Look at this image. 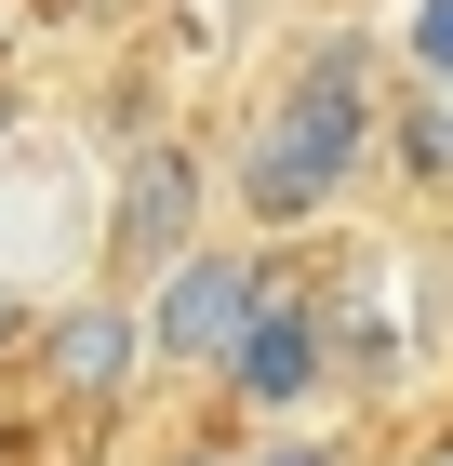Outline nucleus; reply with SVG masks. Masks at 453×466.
Wrapping results in <instances>:
<instances>
[{
  "label": "nucleus",
  "mask_w": 453,
  "mask_h": 466,
  "mask_svg": "<svg viewBox=\"0 0 453 466\" xmlns=\"http://www.w3.org/2000/svg\"><path fill=\"white\" fill-rule=\"evenodd\" d=\"M174 253H201V160L187 147H147L120 174V214H107V267L120 280H160Z\"/></svg>",
  "instance_id": "obj_3"
},
{
  "label": "nucleus",
  "mask_w": 453,
  "mask_h": 466,
  "mask_svg": "<svg viewBox=\"0 0 453 466\" xmlns=\"http://www.w3.org/2000/svg\"><path fill=\"white\" fill-rule=\"evenodd\" d=\"M427 54H440V67H453V0H427Z\"/></svg>",
  "instance_id": "obj_8"
},
{
  "label": "nucleus",
  "mask_w": 453,
  "mask_h": 466,
  "mask_svg": "<svg viewBox=\"0 0 453 466\" xmlns=\"http://www.w3.org/2000/svg\"><path fill=\"white\" fill-rule=\"evenodd\" d=\"M427 466H453V427H440V440H427Z\"/></svg>",
  "instance_id": "obj_9"
},
{
  "label": "nucleus",
  "mask_w": 453,
  "mask_h": 466,
  "mask_svg": "<svg viewBox=\"0 0 453 466\" xmlns=\"http://www.w3.org/2000/svg\"><path fill=\"white\" fill-rule=\"evenodd\" d=\"M134 360H147V333H134L120 293H80V307H54V333H40V373H54L67 400H107Z\"/></svg>",
  "instance_id": "obj_5"
},
{
  "label": "nucleus",
  "mask_w": 453,
  "mask_h": 466,
  "mask_svg": "<svg viewBox=\"0 0 453 466\" xmlns=\"http://www.w3.org/2000/svg\"><path fill=\"white\" fill-rule=\"evenodd\" d=\"M360 147H374V67H360V40H320L307 67L280 80V107L253 120V147H241V200H253V227L320 214V200L360 174Z\"/></svg>",
  "instance_id": "obj_1"
},
{
  "label": "nucleus",
  "mask_w": 453,
  "mask_h": 466,
  "mask_svg": "<svg viewBox=\"0 0 453 466\" xmlns=\"http://www.w3.org/2000/svg\"><path fill=\"white\" fill-rule=\"evenodd\" d=\"M253 466H334V440H241Z\"/></svg>",
  "instance_id": "obj_6"
},
{
  "label": "nucleus",
  "mask_w": 453,
  "mask_h": 466,
  "mask_svg": "<svg viewBox=\"0 0 453 466\" xmlns=\"http://www.w3.org/2000/svg\"><path fill=\"white\" fill-rule=\"evenodd\" d=\"M320 373H334V347H320V307L307 293H253V320H241V347H227V387L241 400H307Z\"/></svg>",
  "instance_id": "obj_4"
},
{
  "label": "nucleus",
  "mask_w": 453,
  "mask_h": 466,
  "mask_svg": "<svg viewBox=\"0 0 453 466\" xmlns=\"http://www.w3.org/2000/svg\"><path fill=\"white\" fill-rule=\"evenodd\" d=\"M174 466H253V453H241V440H187Z\"/></svg>",
  "instance_id": "obj_7"
},
{
  "label": "nucleus",
  "mask_w": 453,
  "mask_h": 466,
  "mask_svg": "<svg viewBox=\"0 0 453 466\" xmlns=\"http://www.w3.org/2000/svg\"><path fill=\"white\" fill-rule=\"evenodd\" d=\"M0 120H14V94H0Z\"/></svg>",
  "instance_id": "obj_10"
},
{
  "label": "nucleus",
  "mask_w": 453,
  "mask_h": 466,
  "mask_svg": "<svg viewBox=\"0 0 453 466\" xmlns=\"http://www.w3.org/2000/svg\"><path fill=\"white\" fill-rule=\"evenodd\" d=\"M253 293H267V267H241V253H174V267L147 280L134 333H147V360L227 373V347H241V320H253Z\"/></svg>",
  "instance_id": "obj_2"
}]
</instances>
